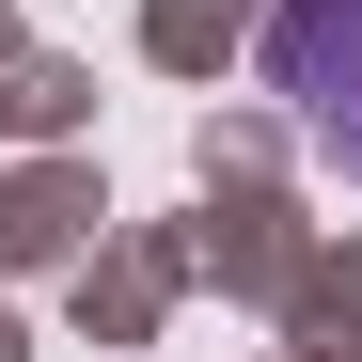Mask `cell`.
I'll use <instances>...</instances> for the list:
<instances>
[{
  "instance_id": "1",
  "label": "cell",
  "mask_w": 362,
  "mask_h": 362,
  "mask_svg": "<svg viewBox=\"0 0 362 362\" xmlns=\"http://www.w3.org/2000/svg\"><path fill=\"white\" fill-rule=\"evenodd\" d=\"M268 95L315 173H362V0H284L268 16Z\"/></svg>"
}]
</instances>
